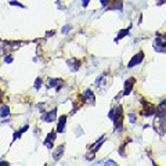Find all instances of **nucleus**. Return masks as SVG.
<instances>
[{
	"instance_id": "nucleus-1",
	"label": "nucleus",
	"mask_w": 166,
	"mask_h": 166,
	"mask_svg": "<svg viewBox=\"0 0 166 166\" xmlns=\"http://www.w3.org/2000/svg\"><path fill=\"white\" fill-rule=\"evenodd\" d=\"M108 118L113 122L116 131L123 130V107L122 105H116L113 108H111V111L108 112Z\"/></svg>"
},
{
	"instance_id": "nucleus-2",
	"label": "nucleus",
	"mask_w": 166,
	"mask_h": 166,
	"mask_svg": "<svg viewBox=\"0 0 166 166\" xmlns=\"http://www.w3.org/2000/svg\"><path fill=\"white\" fill-rule=\"evenodd\" d=\"M141 104H143V111L140 112L141 116L148 118V116H155L158 113V105L145 101V100H143V101H141Z\"/></svg>"
},
{
	"instance_id": "nucleus-3",
	"label": "nucleus",
	"mask_w": 166,
	"mask_h": 166,
	"mask_svg": "<svg viewBox=\"0 0 166 166\" xmlns=\"http://www.w3.org/2000/svg\"><path fill=\"white\" fill-rule=\"evenodd\" d=\"M154 48L158 53H166V33H157V37L154 40Z\"/></svg>"
},
{
	"instance_id": "nucleus-4",
	"label": "nucleus",
	"mask_w": 166,
	"mask_h": 166,
	"mask_svg": "<svg viewBox=\"0 0 166 166\" xmlns=\"http://www.w3.org/2000/svg\"><path fill=\"white\" fill-rule=\"evenodd\" d=\"M82 102H86V104H90V105H94L96 102V97H94V93H93L91 89H86L83 91V94L79 96Z\"/></svg>"
},
{
	"instance_id": "nucleus-5",
	"label": "nucleus",
	"mask_w": 166,
	"mask_h": 166,
	"mask_svg": "<svg viewBox=\"0 0 166 166\" xmlns=\"http://www.w3.org/2000/svg\"><path fill=\"white\" fill-rule=\"evenodd\" d=\"M143 61H144V51H138L136 55L131 57V60L129 61V64H127V68H133V67H136V65H140Z\"/></svg>"
},
{
	"instance_id": "nucleus-6",
	"label": "nucleus",
	"mask_w": 166,
	"mask_h": 166,
	"mask_svg": "<svg viewBox=\"0 0 166 166\" xmlns=\"http://www.w3.org/2000/svg\"><path fill=\"white\" fill-rule=\"evenodd\" d=\"M55 138H57V133H55V130H51L50 133L47 134V137L44 138V145L48 148V150H51V148L54 147V143H55Z\"/></svg>"
},
{
	"instance_id": "nucleus-7",
	"label": "nucleus",
	"mask_w": 166,
	"mask_h": 166,
	"mask_svg": "<svg viewBox=\"0 0 166 166\" xmlns=\"http://www.w3.org/2000/svg\"><path fill=\"white\" fill-rule=\"evenodd\" d=\"M55 118H57V108L48 111V112H44L43 115H42V120L46 123H51L55 120Z\"/></svg>"
},
{
	"instance_id": "nucleus-8",
	"label": "nucleus",
	"mask_w": 166,
	"mask_h": 166,
	"mask_svg": "<svg viewBox=\"0 0 166 166\" xmlns=\"http://www.w3.org/2000/svg\"><path fill=\"white\" fill-rule=\"evenodd\" d=\"M134 83H136V79L134 78H130V79H127V80H124V85H123V96H129L130 93H131V90H133V86H134Z\"/></svg>"
},
{
	"instance_id": "nucleus-9",
	"label": "nucleus",
	"mask_w": 166,
	"mask_h": 166,
	"mask_svg": "<svg viewBox=\"0 0 166 166\" xmlns=\"http://www.w3.org/2000/svg\"><path fill=\"white\" fill-rule=\"evenodd\" d=\"M64 151H65V145L64 144H60L58 147H55V150L53 152V159H54L55 162H58L62 158V155H64Z\"/></svg>"
},
{
	"instance_id": "nucleus-10",
	"label": "nucleus",
	"mask_w": 166,
	"mask_h": 166,
	"mask_svg": "<svg viewBox=\"0 0 166 166\" xmlns=\"http://www.w3.org/2000/svg\"><path fill=\"white\" fill-rule=\"evenodd\" d=\"M108 11H123V2L122 0H113L112 4L108 6Z\"/></svg>"
},
{
	"instance_id": "nucleus-11",
	"label": "nucleus",
	"mask_w": 166,
	"mask_h": 166,
	"mask_svg": "<svg viewBox=\"0 0 166 166\" xmlns=\"http://www.w3.org/2000/svg\"><path fill=\"white\" fill-rule=\"evenodd\" d=\"M64 80L62 79H50L48 80V87H54L55 91H60L61 87L64 86Z\"/></svg>"
},
{
	"instance_id": "nucleus-12",
	"label": "nucleus",
	"mask_w": 166,
	"mask_h": 166,
	"mask_svg": "<svg viewBox=\"0 0 166 166\" xmlns=\"http://www.w3.org/2000/svg\"><path fill=\"white\" fill-rule=\"evenodd\" d=\"M67 119H68V116H67V115H61L60 118H58L57 133H62V131H64V127H65V124H67Z\"/></svg>"
},
{
	"instance_id": "nucleus-13",
	"label": "nucleus",
	"mask_w": 166,
	"mask_h": 166,
	"mask_svg": "<svg viewBox=\"0 0 166 166\" xmlns=\"http://www.w3.org/2000/svg\"><path fill=\"white\" fill-rule=\"evenodd\" d=\"M67 65H69L71 71H78L80 68V61L78 58H69V60H67Z\"/></svg>"
},
{
	"instance_id": "nucleus-14",
	"label": "nucleus",
	"mask_w": 166,
	"mask_h": 166,
	"mask_svg": "<svg viewBox=\"0 0 166 166\" xmlns=\"http://www.w3.org/2000/svg\"><path fill=\"white\" fill-rule=\"evenodd\" d=\"M104 143H105V136H101V138H100V140H97L96 143H94V145H90L89 148L91 150L93 154H96V152L98 151L100 148H101V145H102Z\"/></svg>"
},
{
	"instance_id": "nucleus-15",
	"label": "nucleus",
	"mask_w": 166,
	"mask_h": 166,
	"mask_svg": "<svg viewBox=\"0 0 166 166\" xmlns=\"http://www.w3.org/2000/svg\"><path fill=\"white\" fill-rule=\"evenodd\" d=\"M10 115V108L8 105H6V104H3L2 107H0V116L2 118H6Z\"/></svg>"
},
{
	"instance_id": "nucleus-16",
	"label": "nucleus",
	"mask_w": 166,
	"mask_h": 166,
	"mask_svg": "<svg viewBox=\"0 0 166 166\" xmlns=\"http://www.w3.org/2000/svg\"><path fill=\"white\" fill-rule=\"evenodd\" d=\"M129 32H130V26L126 28V29H120L119 33H118V36H116V39H115V42L120 40V39H122V37H124V36H127V35H129Z\"/></svg>"
},
{
	"instance_id": "nucleus-17",
	"label": "nucleus",
	"mask_w": 166,
	"mask_h": 166,
	"mask_svg": "<svg viewBox=\"0 0 166 166\" xmlns=\"http://www.w3.org/2000/svg\"><path fill=\"white\" fill-rule=\"evenodd\" d=\"M158 113H165L166 115V98L158 104Z\"/></svg>"
},
{
	"instance_id": "nucleus-18",
	"label": "nucleus",
	"mask_w": 166,
	"mask_h": 166,
	"mask_svg": "<svg viewBox=\"0 0 166 166\" xmlns=\"http://www.w3.org/2000/svg\"><path fill=\"white\" fill-rule=\"evenodd\" d=\"M8 4H10V6L19 7V8H26L25 4H22V3H19V2H15V0H10V2H8Z\"/></svg>"
},
{
	"instance_id": "nucleus-19",
	"label": "nucleus",
	"mask_w": 166,
	"mask_h": 166,
	"mask_svg": "<svg viewBox=\"0 0 166 166\" xmlns=\"http://www.w3.org/2000/svg\"><path fill=\"white\" fill-rule=\"evenodd\" d=\"M71 30H72V25H65V26H62V29H61V33L67 35L68 32H71Z\"/></svg>"
},
{
	"instance_id": "nucleus-20",
	"label": "nucleus",
	"mask_w": 166,
	"mask_h": 166,
	"mask_svg": "<svg viewBox=\"0 0 166 166\" xmlns=\"http://www.w3.org/2000/svg\"><path fill=\"white\" fill-rule=\"evenodd\" d=\"M42 83H43V80H42L40 78H37V79H36V82H35V89L39 90V89H40V86H42Z\"/></svg>"
},
{
	"instance_id": "nucleus-21",
	"label": "nucleus",
	"mask_w": 166,
	"mask_h": 166,
	"mask_svg": "<svg viewBox=\"0 0 166 166\" xmlns=\"http://www.w3.org/2000/svg\"><path fill=\"white\" fill-rule=\"evenodd\" d=\"M14 61V57L13 55H10V54H7L6 57H4V62H7V64H11V62Z\"/></svg>"
},
{
	"instance_id": "nucleus-22",
	"label": "nucleus",
	"mask_w": 166,
	"mask_h": 166,
	"mask_svg": "<svg viewBox=\"0 0 166 166\" xmlns=\"http://www.w3.org/2000/svg\"><path fill=\"white\" fill-rule=\"evenodd\" d=\"M129 120L130 123H136V115L134 113H129Z\"/></svg>"
},
{
	"instance_id": "nucleus-23",
	"label": "nucleus",
	"mask_w": 166,
	"mask_h": 166,
	"mask_svg": "<svg viewBox=\"0 0 166 166\" xmlns=\"http://www.w3.org/2000/svg\"><path fill=\"white\" fill-rule=\"evenodd\" d=\"M104 165H113V166H116L118 163H116L115 161H105V162H104Z\"/></svg>"
},
{
	"instance_id": "nucleus-24",
	"label": "nucleus",
	"mask_w": 166,
	"mask_h": 166,
	"mask_svg": "<svg viewBox=\"0 0 166 166\" xmlns=\"http://www.w3.org/2000/svg\"><path fill=\"white\" fill-rule=\"evenodd\" d=\"M89 3H90V0H83V2H82V6H83V7H87Z\"/></svg>"
},
{
	"instance_id": "nucleus-25",
	"label": "nucleus",
	"mask_w": 166,
	"mask_h": 166,
	"mask_svg": "<svg viewBox=\"0 0 166 166\" xmlns=\"http://www.w3.org/2000/svg\"><path fill=\"white\" fill-rule=\"evenodd\" d=\"M119 154H120V157H126V155H124V150H123L122 147L119 148Z\"/></svg>"
},
{
	"instance_id": "nucleus-26",
	"label": "nucleus",
	"mask_w": 166,
	"mask_h": 166,
	"mask_svg": "<svg viewBox=\"0 0 166 166\" xmlns=\"http://www.w3.org/2000/svg\"><path fill=\"white\" fill-rule=\"evenodd\" d=\"M101 2V6H104V7H107V4H108V0H100Z\"/></svg>"
},
{
	"instance_id": "nucleus-27",
	"label": "nucleus",
	"mask_w": 166,
	"mask_h": 166,
	"mask_svg": "<svg viewBox=\"0 0 166 166\" xmlns=\"http://www.w3.org/2000/svg\"><path fill=\"white\" fill-rule=\"evenodd\" d=\"M0 165H10V163H8V162H6V161H2V162H0Z\"/></svg>"
}]
</instances>
